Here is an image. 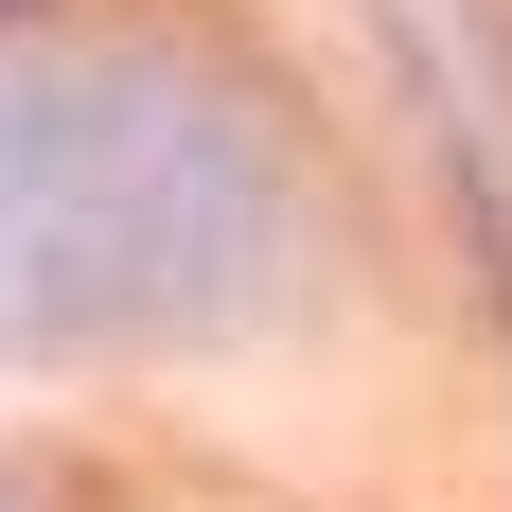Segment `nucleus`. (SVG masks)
<instances>
[{
	"label": "nucleus",
	"instance_id": "f257e3e1",
	"mask_svg": "<svg viewBox=\"0 0 512 512\" xmlns=\"http://www.w3.org/2000/svg\"><path fill=\"white\" fill-rule=\"evenodd\" d=\"M318 283V142L212 36L0 53V354L265 336Z\"/></svg>",
	"mask_w": 512,
	"mask_h": 512
}]
</instances>
